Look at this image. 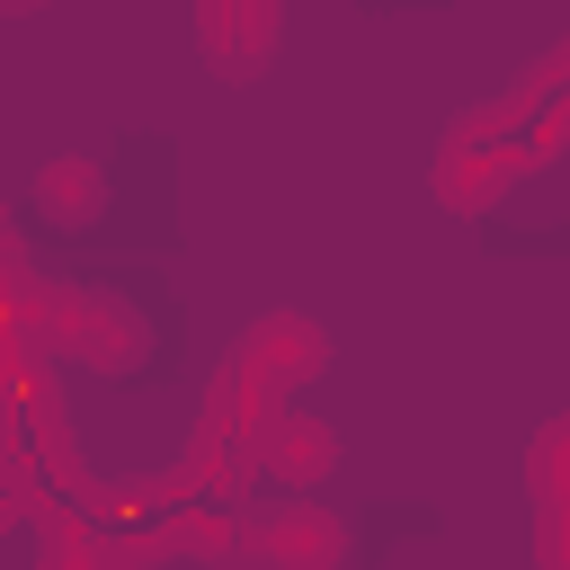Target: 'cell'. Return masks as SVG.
I'll use <instances>...</instances> for the list:
<instances>
[{
  "mask_svg": "<svg viewBox=\"0 0 570 570\" xmlns=\"http://www.w3.org/2000/svg\"><path fill=\"white\" fill-rule=\"evenodd\" d=\"M570 142V80L534 53V71L481 107H463L445 134H436V160H428V187L445 214H490L508 187H525L543 160H561Z\"/></svg>",
  "mask_w": 570,
  "mask_h": 570,
  "instance_id": "6da1fadb",
  "label": "cell"
},
{
  "mask_svg": "<svg viewBox=\"0 0 570 570\" xmlns=\"http://www.w3.org/2000/svg\"><path fill=\"white\" fill-rule=\"evenodd\" d=\"M321 374H330V330H321L312 312L276 303V312H258V321L214 356L196 419H214V428H232L240 445H258V428H267L276 410H294V392L321 383Z\"/></svg>",
  "mask_w": 570,
  "mask_h": 570,
  "instance_id": "7a4b0ae2",
  "label": "cell"
},
{
  "mask_svg": "<svg viewBox=\"0 0 570 570\" xmlns=\"http://www.w3.org/2000/svg\"><path fill=\"white\" fill-rule=\"evenodd\" d=\"M36 338L53 365H89V374H125L151 356V321L142 303H125L116 285H80V276H45V312Z\"/></svg>",
  "mask_w": 570,
  "mask_h": 570,
  "instance_id": "3957f363",
  "label": "cell"
},
{
  "mask_svg": "<svg viewBox=\"0 0 570 570\" xmlns=\"http://www.w3.org/2000/svg\"><path fill=\"white\" fill-rule=\"evenodd\" d=\"M36 312H45V276L27 267L18 232L0 223V436L27 428L45 401H62V392H53V356H45V338H36Z\"/></svg>",
  "mask_w": 570,
  "mask_h": 570,
  "instance_id": "277c9868",
  "label": "cell"
},
{
  "mask_svg": "<svg viewBox=\"0 0 570 570\" xmlns=\"http://www.w3.org/2000/svg\"><path fill=\"white\" fill-rule=\"evenodd\" d=\"M338 561H347V517H330L321 499L285 490V499H249L240 508L232 570H338Z\"/></svg>",
  "mask_w": 570,
  "mask_h": 570,
  "instance_id": "5b68a950",
  "label": "cell"
},
{
  "mask_svg": "<svg viewBox=\"0 0 570 570\" xmlns=\"http://www.w3.org/2000/svg\"><path fill=\"white\" fill-rule=\"evenodd\" d=\"M285 36V0H196V53L214 80H258Z\"/></svg>",
  "mask_w": 570,
  "mask_h": 570,
  "instance_id": "8992f818",
  "label": "cell"
},
{
  "mask_svg": "<svg viewBox=\"0 0 570 570\" xmlns=\"http://www.w3.org/2000/svg\"><path fill=\"white\" fill-rule=\"evenodd\" d=\"M525 508H534V561L570 570V410L543 419L525 445Z\"/></svg>",
  "mask_w": 570,
  "mask_h": 570,
  "instance_id": "52a82bcc",
  "label": "cell"
},
{
  "mask_svg": "<svg viewBox=\"0 0 570 570\" xmlns=\"http://www.w3.org/2000/svg\"><path fill=\"white\" fill-rule=\"evenodd\" d=\"M258 472H276L285 490H312V481H330L338 472V454H347V436L330 428V419H312V410H276L267 428H258Z\"/></svg>",
  "mask_w": 570,
  "mask_h": 570,
  "instance_id": "ba28073f",
  "label": "cell"
},
{
  "mask_svg": "<svg viewBox=\"0 0 570 570\" xmlns=\"http://www.w3.org/2000/svg\"><path fill=\"white\" fill-rule=\"evenodd\" d=\"M36 570H134V561L116 552V534H107L89 508L45 499V508H36Z\"/></svg>",
  "mask_w": 570,
  "mask_h": 570,
  "instance_id": "9c48e42d",
  "label": "cell"
},
{
  "mask_svg": "<svg viewBox=\"0 0 570 570\" xmlns=\"http://www.w3.org/2000/svg\"><path fill=\"white\" fill-rule=\"evenodd\" d=\"M36 205H45L53 223H71V232L98 223V214H107V160H98V151H62V160H45V169H36Z\"/></svg>",
  "mask_w": 570,
  "mask_h": 570,
  "instance_id": "30bf717a",
  "label": "cell"
},
{
  "mask_svg": "<svg viewBox=\"0 0 570 570\" xmlns=\"http://www.w3.org/2000/svg\"><path fill=\"white\" fill-rule=\"evenodd\" d=\"M36 508H45L36 463H27L18 445H0V534H9V525H36Z\"/></svg>",
  "mask_w": 570,
  "mask_h": 570,
  "instance_id": "8fae6325",
  "label": "cell"
},
{
  "mask_svg": "<svg viewBox=\"0 0 570 570\" xmlns=\"http://www.w3.org/2000/svg\"><path fill=\"white\" fill-rule=\"evenodd\" d=\"M27 9H45V0H0V18H27Z\"/></svg>",
  "mask_w": 570,
  "mask_h": 570,
  "instance_id": "7c38bea8",
  "label": "cell"
}]
</instances>
